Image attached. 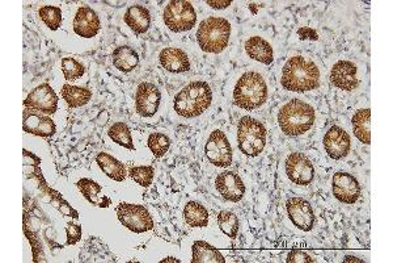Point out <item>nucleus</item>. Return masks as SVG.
<instances>
[{"label": "nucleus", "instance_id": "nucleus-23", "mask_svg": "<svg viewBox=\"0 0 393 263\" xmlns=\"http://www.w3.org/2000/svg\"><path fill=\"white\" fill-rule=\"evenodd\" d=\"M76 186L79 188V191L82 192L83 197H85L93 206L108 208L111 204V200L102 194V188L95 180L83 178L76 183Z\"/></svg>", "mask_w": 393, "mask_h": 263}, {"label": "nucleus", "instance_id": "nucleus-13", "mask_svg": "<svg viewBox=\"0 0 393 263\" xmlns=\"http://www.w3.org/2000/svg\"><path fill=\"white\" fill-rule=\"evenodd\" d=\"M287 215L294 226L303 232H310L315 226V214L312 206L303 197H291L287 200Z\"/></svg>", "mask_w": 393, "mask_h": 263}, {"label": "nucleus", "instance_id": "nucleus-29", "mask_svg": "<svg viewBox=\"0 0 393 263\" xmlns=\"http://www.w3.org/2000/svg\"><path fill=\"white\" fill-rule=\"evenodd\" d=\"M62 96L70 108H79L91 100L92 94L88 88L64 85L62 88Z\"/></svg>", "mask_w": 393, "mask_h": 263}, {"label": "nucleus", "instance_id": "nucleus-11", "mask_svg": "<svg viewBox=\"0 0 393 263\" xmlns=\"http://www.w3.org/2000/svg\"><path fill=\"white\" fill-rule=\"evenodd\" d=\"M24 105L25 108L32 111L53 115L58 110V96L52 88V86L44 83L28 94L27 99L24 100Z\"/></svg>", "mask_w": 393, "mask_h": 263}, {"label": "nucleus", "instance_id": "nucleus-20", "mask_svg": "<svg viewBox=\"0 0 393 263\" xmlns=\"http://www.w3.org/2000/svg\"><path fill=\"white\" fill-rule=\"evenodd\" d=\"M160 65L169 73H186L191 70V61L188 54L179 47H165L160 52Z\"/></svg>", "mask_w": 393, "mask_h": 263}, {"label": "nucleus", "instance_id": "nucleus-2", "mask_svg": "<svg viewBox=\"0 0 393 263\" xmlns=\"http://www.w3.org/2000/svg\"><path fill=\"white\" fill-rule=\"evenodd\" d=\"M212 102L210 86L203 81H195L188 86L174 98V108L177 115L186 119L201 116Z\"/></svg>", "mask_w": 393, "mask_h": 263}, {"label": "nucleus", "instance_id": "nucleus-7", "mask_svg": "<svg viewBox=\"0 0 393 263\" xmlns=\"http://www.w3.org/2000/svg\"><path fill=\"white\" fill-rule=\"evenodd\" d=\"M163 18L168 28L176 33H181L195 27L197 12L191 1L174 0L165 7Z\"/></svg>", "mask_w": 393, "mask_h": 263}, {"label": "nucleus", "instance_id": "nucleus-16", "mask_svg": "<svg viewBox=\"0 0 393 263\" xmlns=\"http://www.w3.org/2000/svg\"><path fill=\"white\" fill-rule=\"evenodd\" d=\"M215 187L222 197L232 203H238L246 194L244 182L235 171L220 173L215 179Z\"/></svg>", "mask_w": 393, "mask_h": 263}, {"label": "nucleus", "instance_id": "nucleus-15", "mask_svg": "<svg viewBox=\"0 0 393 263\" xmlns=\"http://www.w3.org/2000/svg\"><path fill=\"white\" fill-rule=\"evenodd\" d=\"M324 148L325 151L328 153L332 160H339L345 158L350 151L351 141H350V136L348 132L344 131L342 128H339L337 125L330 127L328 132L324 136Z\"/></svg>", "mask_w": 393, "mask_h": 263}, {"label": "nucleus", "instance_id": "nucleus-19", "mask_svg": "<svg viewBox=\"0 0 393 263\" xmlns=\"http://www.w3.org/2000/svg\"><path fill=\"white\" fill-rule=\"evenodd\" d=\"M100 30V19L88 6L80 7L73 19V32L84 38L95 37Z\"/></svg>", "mask_w": 393, "mask_h": 263}, {"label": "nucleus", "instance_id": "nucleus-9", "mask_svg": "<svg viewBox=\"0 0 393 263\" xmlns=\"http://www.w3.org/2000/svg\"><path fill=\"white\" fill-rule=\"evenodd\" d=\"M205 153L207 160L217 168H229L232 163V146L227 136L222 131H214L205 146Z\"/></svg>", "mask_w": 393, "mask_h": 263}, {"label": "nucleus", "instance_id": "nucleus-22", "mask_svg": "<svg viewBox=\"0 0 393 263\" xmlns=\"http://www.w3.org/2000/svg\"><path fill=\"white\" fill-rule=\"evenodd\" d=\"M125 23L137 35H143L148 30L150 24H151L150 11L140 4L131 6V7H128L125 13Z\"/></svg>", "mask_w": 393, "mask_h": 263}, {"label": "nucleus", "instance_id": "nucleus-40", "mask_svg": "<svg viewBox=\"0 0 393 263\" xmlns=\"http://www.w3.org/2000/svg\"><path fill=\"white\" fill-rule=\"evenodd\" d=\"M165 262L180 263V259H176V258H174V257H168V258H165V259H163V261H162V263Z\"/></svg>", "mask_w": 393, "mask_h": 263}, {"label": "nucleus", "instance_id": "nucleus-32", "mask_svg": "<svg viewBox=\"0 0 393 263\" xmlns=\"http://www.w3.org/2000/svg\"><path fill=\"white\" fill-rule=\"evenodd\" d=\"M38 15L41 20L45 23L47 28L56 30L62 24V11L59 7L54 6H44L38 11Z\"/></svg>", "mask_w": 393, "mask_h": 263}, {"label": "nucleus", "instance_id": "nucleus-3", "mask_svg": "<svg viewBox=\"0 0 393 263\" xmlns=\"http://www.w3.org/2000/svg\"><path fill=\"white\" fill-rule=\"evenodd\" d=\"M315 110L301 99H291L278 113V124L286 136L296 137L310 131L315 122Z\"/></svg>", "mask_w": 393, "mask_h": 263}, {"label": "nucleus", "instance_id": "nucleus-38", "mask_svg": "<svg viewBox=\"0 0 393 263\" xmlns=\"http://www.w3.org/2000/svg\"><path fill=\"white\" fill-rule=\"evenodd\" d=\"M206 3H207V6H210L211 8H214V10H223V8H227L229 6H231L229 0H226V1H211V0H207Z\"/></svg>", "mask_w": 393, "mask_h": 263}, {"label": "nucleus", "instance_id": "nucleus-34", "mask_svg": "<svg viewBox=\"0 0 393 263\" xmlns=\"http://www.w3.org/2000/svg\"><path fill=\"white\" fill-rule=\"evenodd\" d=\"M128 174L134 182H137L139 186L150 187L152 185V180H154L155 170L152 166H135V168H130Z\"/></svg>", "mask_w": 393, "mask_h": 263}, {"label": "nucleus", "instance_id": "nucleus-6", "mask_svg": "<svg viewBox=\"0 0 393 263\" xmlns=\"http://www.w3.org/2000/svg\"><path fill=\"white\" fill-rule=\"evenodd\" d=\"M266 144L264 124L250 116L240 119L238 125V149L248 157H257L262 153Z\"/></svg>", "mask_w": 393, "mask_h": 263}, {"label": "nucleus", "instance_id": "nucleus-8", "mask_svg": "<svg viewBox=\"0 0 393 263\" xmlns=\"http://www.w3.org/2000/svg\"><path fill=\"white\" fill-rule=\"evenodd\" d=\"M119 223L134 233H146L154 229V220L146 207L121 203L117 207Z\"/></svg>", "mask_w": 393, "mask_h": 263}, {"label": "nucleus", "instance_id": "nucleus-5", "mask_svg": "<svg viewBox=\"0 0 393 263\" xmlns=\"http://www.w3.org/2000/svg\"><path fill=\"white\" fill-rule=\"evenodd\" d=\"M231 24L223 18H207L203 20L197 30V41L203 52L218 54L229 45Z\"/></svg>", "mask_w": 393, "mask_h": 263}, {"label": "nucleus", "instance_id": "nucleus-17", "mask_svg": "<svg viewBox=\"0 0 393 263\" xmlns=\"http://www.w3.org/2000/svg\"><path fill=\"white\" fill-rule=\"evenodd\" d=\"M330 82L339 90L354 91L359 85L357 66L344 59L336 62L330 71Z\"/></svg>", "mask_w": 393, "mask_h": 263}, {"label": "nucleus", "instance_id": "nucleus-35", "mask_svg": "<svg viewBox=\"0 0 393 263\" xmlns=\"http://www.w3.org/2000/svg\"><path fill=\"white\" fill-rule=\"evenodd\" d=\"M62 71H64V78L67 81H76V79H79L84 76L85 67L79 61H76L75 58L66 57L62 59Z\"/></svg>", "mask_w": 393, "mask_h": 263}, {"label": "nucleus", "instance_id": "nucleus-36", "mask_svg": "<svg viewBox=\"0 0 393 263\" xmlns=\"http://www.w3.org/2000/svg\"><path fill=\"white\" fill-rule=\"evenodd\" d=\"M66 233H67V245L78 244L82 238V226L68 223L66 226Z\"/></svg>", "mask_w": 393, "mask_h": 263}, {"label": "nucleus", "instance_id": "nucleus-26", "mask_svg": "<svg viewBox=\"0 0 393 263\" xmlns=\"http://www.w3.org/2000/svg\"><path fill=\"white\" fill-rule=\"evenodd\" d=\"M193 263H224L226 259L218 249L206 241H195L193 244Z\"/></svg>", "mask_w": 393, "mask_h": 263}, {"label": "nucleus", "instance_id": "nucleus-10", "mask_svg": "<svg viewBox=\"0 0 393 263\" xmlns=\"http://www.w3.org/2000/svg\"><path fill=\"white\" fill-rule=\"evenodd\" d=\"M286 174L298 186H308L315 178V168L303 153H291L286 160Z\"/></svg>", "mask_w": 393, "mask_h": 263}, {"label": "nucleus", "instance_id": "nucleus-1", "mask_svg": "<svg viewBox=\"0 0 393 263\" xmlns=\"http://www.w3.org/2000/svg\"><path fill=\"white\" fill-rule=\"evenodd\" d=\"M281 83L284 90L307 93L319 87L320 70L315 62L304 57H291L284 66Z\"/></svg>", "mask_w": 393, "mask_h": 263}, {"label": "nucleus", "instance_id": "nucleus-37", "mask_svg": "<svg viewBox=\"0 0 393 263\" xmlns=\"http://www.w3.org/2000/svg\"><path fill=\"white\" fill-rule=\"evenodd\" d=\"M289 263H311L315 262V259L312 258L311 255L306 253V252H302V250H293L290 252L289 255H287V259H286Z\"/></svg>", "mask_w": 393, "mask_h": 263}, {"label": "nucleus", "instance_id": "nucleus-30", "mask_svg": "<svg viewBox=\"0 0 393 263\" xmlns=\"http://www.w3.org/2000/svg\"><path fill=\"white\" fill-rule=\"evenodd\" d=\"M108 136L116 144H119V146H123L128 151H135L133 137H131V132L130 128L125 122H116L113 124L108 131Z\"/></svg>", "mask_w": 393, "mask_h": 263}, {"label": "nucleus", "instance_id": "nucleus-28", "mask_svg": "<svg viewBox=\"0 0 393 263\" xmlns=\"http://www.w3.org/2000/svg\"><path fill=\"white\" fill-rule=\"evenodd\" d=\"M183 218L192 228H205L209 224V212L200 203L189 201L183 208Z\"/></svg>", "mask_w": 393, "mask_h": 263}, {"label": "nucleus", "instance_id": "nucleus-39", "mask_svg": "<svg viewBox=\"0 0 393 263\" xmlns=\"http://www.w3.org/2000/svg\"><path fill=\"white\" fill-rule=\"evenodd\" d=\"M344 261H345V262H363L362 259H358L356 257H350V255H348Z\"/></svg>", "mask_w": 393, "mask_h": 263}, {"label": "nucleus", "instance_id": "nucleus-18", "mask_svg": "<svg viewBox=\"0 0 393 263\" xmlns=\"http://www.w3.org/2000/svg\"><path fill=\"white\" fill-rule=\"evenodd\" d=\"M23 129L30 134L49 139L54 134L56 127L50 117L27 108L23 112Z\"/></svg>", "mask_w": 393, "mask_h": 263}, {"label": "nucleus", "instance_id": "nucleus-14", "mask_svg": "<svg viewBox=\"0 0 393 263\" xmlns=\"http://www.w3.org/2000/svg\"><path fill=\"white\" fill-rule=\"evenodd\" d=\"M160 102H162L160 90L154 83L143 82L138 86L135 107L139 116L152 117L159 111Z\"/></svg>", "mask_w": 393, "mask_h": 263}, {"label": "nucleus", "instance_id": "nucleus-4", "mask_svg": "<svg viewBox=\"0 0 393 263\" xmlns=\"http://www.w3.org/2000/svg\"><path fill=\"white\" fill-rule=\"evenodd\" d=\"M267 86L265 79L256 71H248L240 76L234 90V103L246 111H253L266 103Z\"/></svg>", "mask_w": 393, "mask_h": 263}, {"label": "nucleus", "instance_id": "nucleus-27", "mask_svg": "<svg viewBox=\"0 0 393 263\" xmlns=\"http://www.w3.org/2000/svg\"><path fill=\"white\" fill-rule=\"evenodd\" d=\"M351 124L358 140L362 144L370 145L371 144V111L368 108L359 110L354 113Z\"/></svg>", "mask_w": 393, "mask_h": 263}, {"label": "nucleus", "instance_id": "nucleus-24", "mask_svg": "<svg viewBox=\"0 0 393 263\" xmlns=\"http://www.w3.org/2000/svg\"><path fill=\"white\" fill-rule=\"evenodd\" d=\"M111 61H113V65L116 66V69H119V71L130 73L139 64V56L133 47L122 45L113 52Z\"/></svg>", "mask_w": 393, "mask_h": 263}, {"label": "nucleus", "instance_id": "nucleus-12", "mask_svg": "<svg viewBox=\"0 0 393 263\" xmlns=\"http://www.w3.org/2000/svg\"><path fill=\"white\" fill-rule=\"evenodd\" d=\"M332 191L334 197L345 204H354L361 197V186L357 178L345 171H339L333 175Z\"/></svg>", "mask_w": 393, "mask_h": 263}, {"label": "nucleus", "instance_id": "nucleus-33", "mask_svg": "<svg viewBox=\"0 0 393 263\" xmlns=\"http://www.w3.org/2000/svg\"><path fill=\"white\" fill-rule=\"evenodd\" d=\"M147 145H148L150 151H152V154L157 158H160L165 156L167 151H169L171 140L167 134H163V133H152L148 137Z\"/></svg>", "mask_w": 393, "mask_h": 263}, {"label": "nucleus", "instance_id": "nucleus-25", "mask_svg": "<svg viewBox=\"0 0 393 263\" xmlns=\"http://www.w3.org/2000/svg\"><path fill=\"white\" fill-rule=\"evenodd\" d=\"M96 162L102 170V173L107 174V177H109L110 179L116 182H123L126 178V168L123 166V163H121L108 153H99V156L96 157Z\"/></svg>", "mask_w": 393, "mask_h": 263}, {"label": "nucleus", "instance_id": "nucleus-21", "mask_svg": "<svg viewBox=\"0 0 393 263\" xmlns=\"http://www.w3.org/2000/svg\"><path fill=\"white\" fill-rule=\"evenodd\" d=\"M246 52L248 56L264 65H272L274 61V52L272 45L258 36H253L246 41Z\"/></svg>", "mask_w": 393, "mask_h": 263}, {"label": "nucleus", "instance_id": "nucleus-31", "mask_svg": "<svg viewBox=\"0 0 393 263\" xmlns=\"http://www.w3.org/2000/svg\"><path fill=\"white\" fill-rule=\"evenodd\" d=\"M218 226L220 230L229 238H236L238 233V218L231 211H222L218 215Z\"/></svg>", "mask_w": 393, "mask_h": 263}]
</instances>
